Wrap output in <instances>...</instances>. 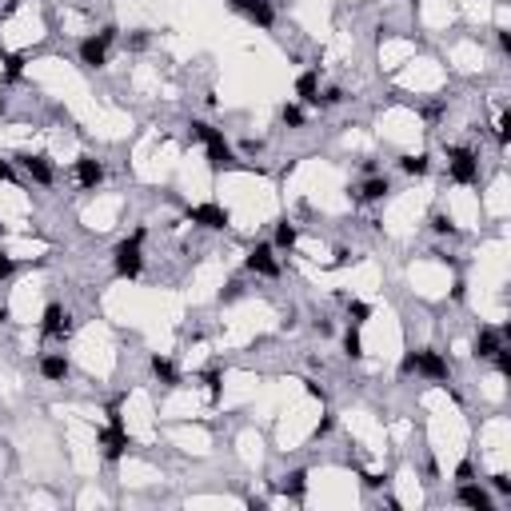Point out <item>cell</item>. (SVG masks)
Returning <instances> with one entry per match:
<instances>
[{"label":"cell","instance_id":"5bb4252c","mask_svg":"<svg viewBox=\"0 0 511 511\" xmlns=\"http://www.w3.org/2000/svg\"><path fill=\"white\" fill-rule=\"evenodd\" d=\"M499 348H503V344H499V332H495V328H479V335H476V360H492Z\"/></svg>","mask_w":511,"mask_h":511},{"label":"cell","instance_id":"f1b7e54d","mask_svg":"<svg viewBox=\"0 0 511 511\" xmlns=\"http://www.w3.org/2000/svg\"><path fill=\"white\" fill-rule=\"evenodd\" d=\"M340 100H344V92H340V88H328V92L316 100V104H340Z\"/></svg>","mask_w":511,"mask_h":511},{"label":"cell","instance_id":"e575fe53","mask_svg":"<svg viewBox=\"0 0 511 511\" xmlns=\"http://www.w3.org/2000/svg\"><path fill=\"white\" fill-rule=\"evenodd\" d=\"M0 319H8V308H4V303H0Z\"/></svg>","mask_w":511,"mask_h":511},{"label":"cell","instance_id":"7c38bea8","mask_svg":"<svg viewBox=\"0 0 511 511\" xmlns=\"http://www.w3.org/2000/svg\"><path fill=\"white\" fill-rule=\"evenodd\" d=\"M20 160V164H24V172L32 176V180H36V184H52V164H48V156H28V152H24V156H16Z\"/></svg>","mask_w":511,"mask_h":511},{"label":"cell","instance_id":"8fae6325","mask_svg":"<svg viewBox=\"0 0 511 511\" xmlns=\"http://www.w3.org/2000/svg\"><path fill=\"white\" fill-rule=\"evenodd\" d=\"M76 180H80V188H96V184L104 180V164L96 156H80L76 160Z\"/></svg>","mask_w":511,"mask_h":511},{"label":"cell","instance_id":"8992f818","mask_svg":"<svg viewBox=\"0 0 511 511\" xmlns=\"http://www.w3.org/2000/svg\"><path fill=\"white\" fill-rule=\"evenodd\" d=\"M412 371H419V376H428V380H447V360L439 355V351H412Z\"/></svg>","mask_w":511,"mask_h":511},{"label":"cell","instance_id":"ac0fdd59","mask_svg":"<svg viewBox=\"0 0 511 511\" xmlns=\"http://www.w3.org/2000/svg\"><path fill=\"white\" fill-rule=\"evenodd\" d=\"M296 240H300V232H296V224H292V220L276 224V248H280V252H292V248H296Z\"/></svg>","mask_w":511,"mask_h":511},{"label":"cell","instance_id":"7402d4cb","mask_svg":"<svg viewBox=\"0 0 511 511\" xmlns=\"http://www.w3.org/2000/svg\"><path fill=\"white\" fill-rule=\"evenodd\" d=\"M280 116H284L287 128H303V108H300V104H284V112H280Z\"/></svg>","mask_w":511,"mask_h":511},{"label":"cell","instance_id":"d6986e66","mask_svg":"<svg viewBox=\"0 0 511 511\" xmlns=\"http://www.w3.org/2000/svg\"><path fill=\"white\" fill-rule=\"evenodd\" d=\"M344 355H348V360H360V355H364V335H360L355 324L344 332Z\"/></svg>","mask_w":511,"mask_h":511},{"label":"cell","instance_id":"ba28073f","mask_svg":"<svg viewBox=\"0 0 511 511\" xmlns=\"http://www.w3.org/2000/svg\"><path fill=\"white\" fill-rule=\"evenodd\" d=\"M248 268L260 271V276H280V264H276V255H271V244H255L252 252H248Z\"/></svg>","mask_w":511,"mask_h":511},{"label":"cell","instance_id":"e0dca14e","mask_svg":"<svg viewBox=\"0 0 511 511\" xmlns=\"http://www.w3.org/2000/svg\"><path fill=\"white\" fill-rule=\"evenodd\" d=\"M152 376H156L160 383H168V387H176V383H180L176 364H172V360H164V355H152Z\"/></svg>","mask_w":511,"mask_h":511},{"label":"cell","instance_id":"8d00e7d4","mask_svg":"<svg viewBox=\"0 0 511 511\" xmlns=\"http://www.w3.org/2000/svg\"><path fill=\"white\" fill-rule=\"evenodd\" d=\"M0 236H4V228H0Z\"/></svg>","mask_w":511,"mask_h":511},{"label":"cell","instance_id":"1f68e13d","mask_svg":"<svg viewBox=\"0 0 511 511\" xmlns=\"http://www.w3.org/2000/svg\"><path fill=\"white\" fill-rule=\"evenodd\" d=\"M204 383H208V392H212V396L220 392V376H216V371H204Z\"/></svg>","mask_w":511,"mask_h":511},{"label":"cell","instance_id":"d4e9b609","mask_svg":"<svg viewBox=\"0 0 511 511\" xmlns=\"http://www.w3.org/2000/svg\"><path fill=\"white\" fill-rule=\"evenodd\" d=\"M431 228H435L439 236H455V224L447 220V216H431Z\"/></svg>","mask_w":511,"mask_h":511},{"label":"cell","instance_id":"9a60e30c","mask_svg":"<svg viewBox=\"0 0 511 511\" xmlns=\"http://www.w3.org/2000/svg\"><path fill=\"white\" fill-rule=\"evenodd\" d=\"M296 96H300L303 104H316L319 100V72H300V80H296Z\"/></svg>","mask_w":511,"mask_h":511},{"label":"cell","instance_id":"277c9868","mask_svg":"<svg viewBox=\"0 0 511 511\" xmlns=\"http://www.w3.org/2000/svg\"><path fill=\"white\" fill-rule=\"evenodd\" d=\"M447 176H451L455 184H476L479 180L476 152H467V148H447Z\"/></svg>","mask_w":511,"mask_h":511},{"label":"cell","instance_id":"4fadbf2b","mask_svg":"<svg viewBox=\"0 0 511 511\" xmlns=\"http://www.w3.org/2000/svg\"><path fill=\"white\" fill-rule=\"evenodd\" d=\"M68 371H72V364H68L64 355H44V360H40V376L52 380V383H64L68 380Z\"/></svg>","mask_w":511,"mask_h":511},{"label":"cell","instance_id":"484cf974","mask_svg":"<svg viewBox=\"0 0 511 511\" xmlns=\"http://www.w3.org/2000/svg\"><path fill=\"white\" fill-rule=\"evenodd\" d=\"M495 136H499V144H508V140H511V116H508V112L499 116V124H495Z\"/></svg>","mask_w":511,"mask_h":511},{"label":"cell","instance_id":"30bf717a","mask_svg":"<svg viewBox=\"0 0 511 511\" xmlns=\"http://www.w3.org/2000/svg\"><path fill=\"white\" fill-rule=\"evenodd\" d=\"M455 499H460L463 508H476V511H492V495L483 492V487H476L471 479H467V483H460V492H455Z\"/></svg>","mask_w":511,"mask_h":511},{"label":"cell","instance_id":"836d02e7","mask_svg":"<svg viewBox=\"0 0 511 511\" xmlns=\"http://www.w3.org/2000/svg\"><path fill=\"white\" fill-rule=\"evenodd\" d=\"M12 164H8V160H0V180H4V184H8V180H12Z\"/></svg>","mask_w":511,"mask_h":511},{"label":"cell","instance_id":"ffe728a7","mask_svg":"<svg viewBox=\"0 0 511 511\" xmlns=\"http://www.w3.org/2000/svg\"><path fill=\"white\" fill-rule=\"evenodd\" d=\"M303 492H308V471H292V476H284V495L303 499Z\"/></svg>","mask_w":511,"mask_h":511},{"label":"cell","instance_id":"44dd1931","mask_svg":"<svg viewBox=\"0 0 511 511\" xmlns=\"http://www.w3.org/2000/svg\"><path fill=\"white\" fill-rule=\"evenodd\" d=\"M399 168L408 176H428V156H403L399 160Z\"/></svg>","mask_w":511,"mask_h":511},{"label":"cell","instance_id":"cb8c5ba5","mask_svg":"<svg viewBox=\"0 0 511 511\" xmlns=\"http://www.w3.org/2000/svg\"><path fill=\"white\" fill-rule=\"evenodd\" d=\"M348 316H351V324H364V319L371 316V308H367L364 300H351L348 303Z\"/></svg>","mask_w":511,"mask_h":511},{"label":"cell","instance_id":"83f0119b","mask_svg":"<svg viewBox=\"0 0 511 511\" xmlns=\"http://www.w3.org/2000/svg\"><path fill=\"white\" fill-rule=\"evenodd\" d=\"M492 487H495L499 495H511V479H508V476H492Z\"/></svg>","mask_w":511,"mask_h":511},{"label":"cell","instance_id":"4316f807","mask_svg":"<svg viewBox=\"0 0 511 511\" xmlns=\"http://www.w3.org/2000/svg\"><path fill=\"white\" fill-rule=\"evenodd\" d=\"M364 487H383V483H387V476H380V471H364Z\"/></svg>","mask_w":511,"mask_h":511},{"label":"cell","instance_id":"52a82bcc","mask_svg":"<svg viewBox=\"0 0 511 511\" xmlns=\"http://www.w3.org/2000/svg\"><path fill=\"white\" fill-rule=\"evenodd\" d=\"M100 447H104V460L116 463L132 447V439H128V431L120 424H108V428H100Z\"/></svg>","mask_w":511,"mask_h":511},{"label":"cell","instance_id":"6da1fadb","mask_svg":"<svg viewBox=\"0 0 511 511\" xmlns=\"http://www.w3.org/2000/svg\"><path fill=\"white\" fill-rule=\"evenodd\" d=\"M192 136L208 144V168H212V172H224V168H232V164H236L232 144L224 140V132H216L212 124H204V120H192Z\"/></svg>","mask_w":511,"mask_h":511},{"label":"cell","instance_id":"9c48e42d","mask_svg":"<svg viewBox=\"0 0 511 511\" xmlns=\"http://www.w3.org/2000/svg\"><path fill=\"white\" fill-rule=\"evenodd\" d=\"M40 328H44V335L60 340V335H68L72 324H68V312H64L60 303H48V308H44V324H40Z\"/></svg>","mask_w":511,"mask_h":511},{"label":"cell","instance_id":"d6a6232c","mask_svg":"<svg viewBox=\"0 0 511 511\" xmlns=\"http://www.w3.org/2000/svg\"><path fill=\"white\" fill-rule=\"evenodd\" d=\"M332 428H335V419H332V415H328V419H319V428H316V439H319V435H328Z\"/></svg>","mask_w":511,"mask_h":511},{"label":"cell","instance_id":"5b68a950","mask_svg":"<svg viewBox=\"0 0 511 511\" xmlns=\"http://www.w3.org/2000/svg\"><path fill=\"white\" fill-rule=\"evenodd\" d=\"M188 220L200 224V228H212V232H224V228L232 224V216H228V208H220V204H196V208H188Z\"/></svg>","mask_w":511,"mask_h":511},{"label":"cell","instance_id":"d590c367","mask_svg":"<svg viewBox=\"0 0 511 511\" xmlns=\"http://www.w3.org/2000/svg\"><path fill=\"white\" fill-rule=\"evenodd\" d=\"M0 112H4V100H0Z\"/></svg>","mask_w":511,"mask_h":511},{"label":"cell","instance_id":"4dcf8cb0","mask_svg":"<svg viewBox=\"0 0 511 511\" xmlns=\"http://www.w3.org/2000/svg\"><path fill=\"white\" fill-rule=\"evenodd\" d=\"M12 271H16V264H12V260H8V255H4V252H0V280H8Z\"/></svg>","mask_w":511,"mask_h":511},{"label":"cell","instance_id":"603a6c76","mask_svg":"<svg viewBox=\"0 0 511 511\" xmlns=\"http://www.w3.org/2000/svg\"><path fill=\"white\" fill-rule=\"evenodd\" d=\"M0 60H4V68H8V80L20 76V68H24V56H12V52H0Z\"/></svg>","mask_w":511,"mask_h":511},{"label":"cell","instance_id":"f546056e","mask_svg":"<svg viewBox=\"0 0 511 511\" xmlns=\"http://www.w3.org/2000/svg\"><path fill=\"white\" fill-rule=\"evenodd\" d=\"M471 476H476V467H471V463L463 460L460 467H455V479H460V483H467V479H471Z\"/></svg>","mask_w":511,"mask_h":511},{"label":"cell","instance_id":"3957f363","mask_svg":"<svg viewBox=\"0 0 511 511\" xmlns=\"http://www.w3.org/2000/svg\"><path fill=\"white\" fill-rule=\"evenodd\" d=\"M112 40H116V28H100L96 32V36H84V40H80V64H84V68H104V64H108V44Z\"/></svg>","mask_w":511,"mask_h":511},{"label":"cell","instance_id":"7a4b0ae2","mask_svg":"<svg viewBox=\"0 0 511 511\" xmlns=\"http://www.w3.org/2000/svg\"><path fill=\"white\" fill-rule=\"evenodd\" d=\"M140 244H144V228H140V232H132L128 240H120V244L112 248V264H116V276H124V280H136V276H140V268H144Z\"/></svg>","mask_w":511,"mask_h":511},{"label":"cell","instance_id":"2e32d148","mask_svg":"<svg viewBox=\"0 0 511 511\" xmlns=\"http://www.w3.org/2000/svg\"><path fill=\"white\" fill-rule=\"evenodd\" d=\"M387 192H392V180H387V176H371V180H364V184H360V192H355V196H360V200H383Z\"/></svg>","mask_w":511,"mask_h":511}]
</instances>
